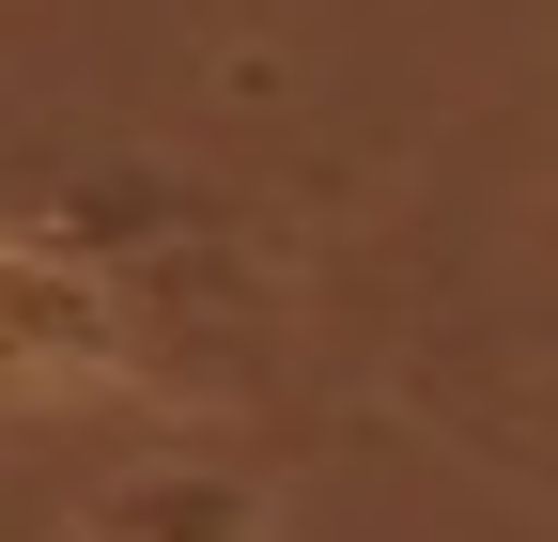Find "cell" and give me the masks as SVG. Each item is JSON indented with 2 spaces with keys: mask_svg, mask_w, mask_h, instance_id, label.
<instances>
[{
  "mask_svg": "<svg viewBox=\"0 0 558 542\" xmlns=\"http://www.w3.org/2000/svg\"><path fill=\"white\" fill-rule=\"evenodd\" d=\"M78 542H264L248 481H202V465H140V481H109L78 512Z\"/></svg>",
  "mask_w": 558,
  "mask_h": 542,
  "instance_id": "cell-1",
  "label": "cell"
}]
</instances>
